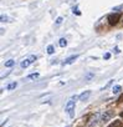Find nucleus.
Masks as SVG:
<instances>
[{"label": "nucleus", "mask_w": 123, "mask_h": 127, "mask_svg": "<svg viewBox=\"0 0 123 127\" xmlns=\"http://www.w3.org/2000/svg\"><path fill=\"white\" fill-rule=\"evenodd\" d=\"M30 64H31V61H30L29 59H26V60H24V61L20 64V65H21V67H23V69H25V67H27V66L30 65Z\"/></svg>", "instance_id": "1a4fd4ad"}, {"label": "nucleus", "mask_w": 123, "mask_h": 127, "mask_svg": "<svg viewBox=\"0 0 123 127\" xmlns=\"http://www.w3.org/2000/svg\"><path fill=\"white\" fill-rule=\"evenodd\" d=\"M113 51H114L116 54H118V52H119V49H118V47H114V50H113Z\"/></svg>", "instance_id": "5701e85b"}, {"label": "nucleus", "mask_w": 123, "mask_h": 127, "mask_svg": "<svg viewBox=\"0 0 123 127\" xmlns=\"http://www.w3.org/2000/svg\"><path fill=\"white\" fill-rule=\"evenodd\" d=\"M119 116H121V117H122V118H123V111H122V112H121V115H119Z\"/></svg>", "instance_id": "b1692460"}, {"label": "nucleus", "mask_w": 123, "mask_h": 127, "mask_svg": "<svg viewBox=\"0 0 123 127\" xmlns=\"http://www.w3.org/2000/svg\"><path fill=\"white\" fill-rule=\"evenodd\" d=\"M74 13H75L76 15H81V11L77 9V6H76V8H74Z\"/></svg>", "instance_id": "dca6fc26"}, {"label": "nucleus", "mask_w": 123, "mask_h": 127, "mask_svg": "<svg viewBox=\"0 0 123 127\" xmlns=\"http://www.w3.org/2000/svg\"><path fill=\"white\" fill-rule=\"evenodd\" d=\"M16 85H18L16 82H11V84H9V85H8L6 90H14V89L16 87Z\"/></svg>", "instance_id": "4468645a"}, {"label": "nucleus", "mask_w": 123, "mask_h": 127, "mask_svg": "<svg viewBox=\"0 0 123 127\" xmlns=\"http://www.w3.org/2000/svg\"><path fill=\"white\" fill-rule=\"evenodd\" d=\"M53 52H55V47H53L52 45H49V46H47V54L51 55V54H53Z\"/></svg>", "instance_id": "f8f14e48"}, {"label": "nucleus", "mask_w": 123, "mask_h": 127, "mask_svg": "<svg viewBox=\"0 0 123 127\" xmlns=\"http://www.w3.org/2000/svg\"><path fill=\"white\" fill-rule=\"evenodd\" d=\"M37 77H39V74H37V72H36V74H31V75H29V76H27V79H29V80H36Z\"/></svg>", "instance_id": "ddd939ff"}, {"label": "nucleus", "mask_w": 123, "mask_h": 127, "mask_svg": "<svg viewBox=\"0 0 123 127\" xmlns=\"http://www.w3.org/2000/svg\"><path fill=\"white\" fill-rule=\"evenodd\" d=\"M121 102H123V94L118 97V100H117V103H121Z\"/></svg>", "instance_id": "a211bd4d"}, {"label": "nucleus", "mask_w": 123, "mask_h": 127, "mask_svg": "<svg viewBox=\"0 0 123 127\" xmlns=\"http://www.w3.org/2000/svg\"><path fill=\"white\" fill-rule=\"evenodd\" d=\"M111 117H112V111H106V112L101 116V122L106 123V122H107Z\"/></svg>", "instance_id": "7ed1b4c3"}, {"label": "nucleus", "mask_w": 123, "mask_h": 127, "mask_svg": "<svg viewBox=\"0 0 123 127\" xmlns=\"http://www.w3.org/2000/svg\"><path fill=\"white\" fill-rule=\"evenodd\" d=\"M61 23H62V18L60 16V18H57V19H56V24H57V25H60Z\"/></svg>", "instance_id": "6ab92c4d"}, {"label": "nucleus", "mask_w": 123, "mask_h": 127, "mask_svg": "<svg viewBox=\"0 0 123 127\" xmlns=\"http://www.w3.org/2000/svg\"><path fill=\"white\" fill-rule=\"evenodd\" d=\"M36 59H37V57H36V56H35V55H31V56H30V57H29V60H30V61H31V62H34V61H36Z\"/></svg>", "instance_id": "f3484780"}, {"label": "nucleus", "mask_w": 123, "mask_h": 127, "mask_svg": "<svg viewBox=\"0 0 123 127\" xmlns=\"http://www.w3.org/2000/svg\"><path fill=\"white\" fill-rule=\"evenodd\" d=\"M88 118H90V115H86L85 117H82V118L80 120L81 122H80L78 125H80V126H82V125H86V123H87V121H88Z\"/></svg>", "instance_id": "6e6552de"}, {"label": "nucleus", "mask_w": 123, "mask_h": 127, "mask_svg": "<svg viewBox=\"0 0 123 127\" xmlns=\"http://www.w3.org/2000/svg\"><path fill=\"white\" fill-rule=\"evenodd\" d=\"M109 57H111V54H108V52H107V54H104V59H106V60H108Z\"/></svg>", "instance_id": "4be33fe9"}, {"label": "nucleus", "mask_w": 123, "mask_h": 127, "mask_svg": "<svg viewBox=\"0 0 123 127\" xmlns=\"http://www.w3.org/2000/svg\"><path fill=\"white\" fill-rule=\"evenodd\" d=\"M14 60H9V61H6L5 62V67H11V66H14Z\"/></svg>", "instance_id": "9b49d317"}, {"label": "nucleus", "mask_w": 123, "mask_h": 127, "mask_svg": "<svg viewBox=\"0 0 123 127\" xmlns=\"http://www.w3.org/2000/svg\"><path fill=\"white\" fill-rule=\"evenodd\" d=\"M91 96V91H85L83 94H81L80 95V101H82V102H85V101H87L88 100V97Z\"/></svg>", "instance_id": "39448f33"}, {"label": "nucleus", "mask_w": 123, "mask_h": 127, "mask_svg": "<svg viewBox=\"0 0 123 127\" xmlns=\"http://www.w3.org/2000/svg\"><path fill=\"white\" fill-rule=\"evenodd\" d=\"M121 13H113V14H109L108 15V18H107V21H108V24L109 25H112V26H114V25H117L118 24V21H119V19H121Z\"/></svg>", "instance_id": "f257e3e1"}, {"label": "nucleus", "mask_w": 123, "mask_h": 127, "mask_svg": "<svg viewBox=\"0 0 123 127\" xmlns=\"http://www.w3.org/2000/svg\"><path fill=\"white\" fill-rule=\"evenodd\" d=\"M91 77H93V74H92V72H91V74H87V76H86V79H87V80H90Z\"/></svg>", "instance_id": "412c9836"}, {"label": "nucleus", "mask_w": 123, "mask_h": 127, "mask_svg": "<svg viewBox=\"0 0 123 127\" xmlns=\"http://www.w3.org/2000/svg\"><path fill=\"white\" fill-rule=\"evenodd\" d=\"M123 126V122L122 121H119V120H116L114 122H112L108 127H122Z\"/></svg>", "instance_id": "0eeeda50"}, {"label": "nucleus", "mask_w": 123, "mask_h": 127, "mask_svg": "<svg viewBox=\"0 0 123 127\" xmlns=\"http://www.w3.org/2000/svg\"><path fill=\"white\" fill-rule=\"evenodd\" d=\"M1 21H3V23L8 21V16H5V15H1Z\"/></svg>", "instance_id": "aec40b11"}, {"label": "nucleus", "mask_w": 123, "mask_h": 127, "mask_svg": "<svg viewBox=\"0 0 123 127\" xmlns=\"http://www.w3.org/2000/svg\"><path fill=\"white\" fill-rule=\"evenodd\" d=\"M99 117H101V113H96V115H95V116L92 117V120H91V122H88L87 125H88L90 127H92V126H95V125H96V123H97L98 121H101V118H99Z\"/></svg>", "instance_id": "20e7f679"}, {"label": "nucleus", "mask_w": 123, "mask_h": 127, "mask_svg": "<svg viewBox=\"0 0 123 127\" xmlns=\"http://www.w3.org/2000/svg\"><path fill=\"white\" fill-rule=\"evenodd\" d=\"M121 89H122V87H121L119 85H116V86L113 87V94H118V92L121 91Z\"/></svg>", "instance_id": "2eb2a0df"}, {"label": "nucleus", "mask_w": 123, "mask_h": 127, "mask_svg": "<svg viewBox=\"0 0 123 127\" xmlns=\"http://www.w3.org/2000/svg\"><path fill=\"white\" fill-rule=\"evenodd\" d=\"M77 59H78V55H72V56H70V57H67V59L65 60L64 65H67V64H72V62L76 61Z\"/></svg>", "instance_id": "423d86ee"}, {"label": "nucleus", "mask_w": 123, "mask_h": 127, "mask_svg": "<svg viewBox=\"0 0 123 127\" xmlns=\"http://www.w3.org/2000/svg\"><path fill=\"white\" fill-rule=\"evenodd\" d=\"M58 45H60L61 47H65V46L67 45V40H66V39H60V42H58Z\"/></svg>", "instance_id": "9d476101"}, {"label": "nucleus", "mask_w": 123, "mask_h": 127, "mask_svg": "<svg viewBox=\"0 0 123 127\" xmlns=\"http://www.w3.org/2000/svg\"><path fill=\"white\" fill-rule=\"evenodd\" d=\"M65 111L69 112L71 117H74V111H75V101H74V100H70V101L67 102V105H66V107H65Z\"/></svg>", "instance_id": "f03ea898"}]
</instances>
